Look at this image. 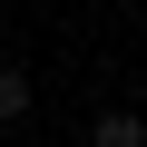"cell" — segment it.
<instances>
[{
    "mask_svg": "<svg viewBox=\"0 0 147 147\" xmlns=\"http://www.w3.org/2000/svg\"><path fill=\"white\" fill-rule=\"evenodd\" d=\"M118 10H147V0H118Z\"/></svg>",
    "mask_w": 147,
    "mask_h": 147,
    "instance_id": "3957f363",
    "label": "cell"
},
{
    "mask_svg": "<svg viewBox=\"0 0 147 147\" xmlns=\"http://www.w3.org/2000/svg\"><path fill=\"white\" fill-rule=\"evenodd\" d=\"M20 118H30V69H20V59H0V137H10Z\"/></svg>",
    "mask_w": 147,
    "mask_h": 147,
    "instance_id": "7a4b0ae2",
    "label": "cell"
},
{
    "mask_svg": "<svg viewBox=\"0 0 147 147\" xmlns=\"http://www.w3.org/2000/svg\"><path fill=\"white\" fill-rule=\"evenodd\" d=\"M0 147H20V137H0Z\"/></svg>",
    "mask_w": 147,
    "mask_h": 147,
    "instance_id": "277c9868",
    "label": "cell"
},
{
    "mask_svg": "<svg viewBox=\"0 0 147 147\" xmlns=\"http://www.w3.org/2000/svg\"><path fill=\"white\" fill-rule=\"evenodd\" d=\"M88 147H147V118L137 108H98L88 118Z\"/></svg>",
    "mask_w": 147,
    "mask_h": 147,
    "instance_id": "6da1fadb",
    "label": "cell"
}]
</instances>
